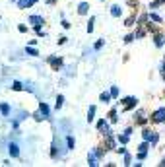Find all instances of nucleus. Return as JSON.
<instances>
[{"mask_svg":"<svg viewBox=\"0 0 165 167\" xmlns=\"http://www.w3.org/2000/svg\"><path fill=\"white\" fill-rule=\"evenodd\" d=\"M152 123H165V109H158L155 113H152Z\"/></svg>","mask_w":165,"mask_h":167,"instance_id":"obj_1","label":"nucleus"},{"mask_svg":"<svg viewBox=\"0 0 165 167\" xmlns=\"http://www.w3.org/2000/svg\"><path fill=\"white\" fill-rule=\"evenodd\" d=\"M122 103H124V111H130V109L136 107L138 99H136V97H124V99H122Z\"/></svg>","mask_w":165,"mask_h":167,"instance_id":"obj_2","label":"nucleus"},{"mask_svg":"<svg viewBox=\"0 0 165 167\" xmlns=\"http://www.w3.org/2000/svg\"><path fill=\"white\" fill-rule=\"evenodd\" d=\"M97 130H99V132H103L105 136H107V134H111V132H113V130L109 128V124H107V121H105V119H101V121L97 123Z\"/></svg>","mask_w":165,"mask_h":167,"instance_id":"obj_3","label":"nucleus"},{"mask_svg":"<svg viewBox=\"0 0 165 167\" xmlns=\"http://www.w3.org/2000/svg\"><path fill=\"white\" fill-rule=\"evenodd\" d=\"M8 152H10L12 157H18V156H20V148H18V144H16V142H10V144H8Z\"/></svg>","mask_w":165,"mask_h":167,"instance_id":"obj_4","label":"nucleus"},{"mask_svg":"<svg viewBox=\"0 0 165 167\" xmlns=\"http://www.w3.org/2000/svg\"><path fill=\"white\" fill-rule=\"evenodd\" d=\"M49 64H51L55 70H58L62 66V58H56V56H49Z\"/></svg>","mask_w":165,"mask_h":167,"instance_id":"obj_5","label":"nucleus"},{"mask_svg":"<svg viewBox=\"0 0 165 167\" xmlns=\"http://www.w3.org/2000/svg\"><path fill=\"white\" fill-rule=\"evenodd\" d=\"M89 12V4L88 2H80V6H78V14L80 16H86Z\"/></svg>","mask_w":165,"mask_h":167,"instance_id":"obj_6","label":"nucleus"},{"mask_svg":"<svg viewBox=\"0 0 165 167\" xmlns=\"http://www.w3.org/2000/svg\"><path fill=\"white\" fill-rule=\"evenodd\" d=\"M121 12H122L121 6H117V4L111 6V16H113V18H121Z\"/></svg>","mask_w":165,"mask_h":167,"instance_id":"obj_7","label":"nucleus"},{"mask_svg":"<svg viewBox=\"0 0 165 167\" xmlns=\"http://www.w3.org/2000/svg\"><path fill=\"white\" fill-rule=\"evenodd\" d=\"M39 113H41V115H43V117H49V113H51V109H49V105L41 101V105H39Z\"/></svg>","mask_w":165,"mask_h":167,"instance_id":"obj_8","label":"nucleus"},{"mask_svg":"<svg viewBox=\"0 0 165 167\" xmlns=\"http://www.w3.org/2000/svg\"><path fill=\"white\" fill-rule=\"evenodd\" d=\"M88 163L92 165V167L99 165V163H97V154H95V152H92V154H89V156H88Z\"/></svg>","mask_w":165,"mask_h":167,"instance_id":"obj_9","label":"nucleus"},{"mask_svg":"<svg viewBox=\"0 0 165 167\" xmlns=\"http://www.w3.org/2000/svg\"><path fill=\"white\" fill-rule=\"evenodd\" d=\"M37 0H18V6L20 8H29V6H33Z\"/></svg>","mask_w":165,"mask_h":167,"instance_id":"obj_10","label":"nucleus"},{"mask_svg":"<svg viewBox=\"0 0 165 167\" xmlns=\"http://www.w3.org/2000/svg\"><path fill=\"white\" fill-rule=\"evenodd\" d=\"M154 43H155V47H163V43H165V37H163V35H155V37H154Z\"/></svg>","mask_w":165,"mask_h":167,"instance_id":"obj_11","label":"nucleus"},{"mask_svg":"<svg viewBox=\"0 0 165 167\" xmlns=\"http://www.w3.org/2000/svg\"><path fill=\"white\" fill-rule=\"evenodd\" d=\"M99 99H101L103 103H109V101L113 99V95H111V91H109V93H107V91H103L101 95H99Z\"/></svg>","mask_w":165,"mask_h":167,"instance_id":"obj_12","label":"nucleus"},{"mask_svg":"<svg viewBox=\"0 0 165 167\" xmlns=\"http://www.w3.org/2000/svg\"><path fill=\"white\" fill-rule=\"evenodd\" d=\"M29 22L37 27V25H41V23H43V18H41V16H31V18H29Z\"/></svg>","mask_w":165,"mask_h":167,"instance_id":"obj_13","label":"nucleus"},{"mask_svg":"<svg viewBox=\"0 0 165 167\" xmlns=\"http://www.w3.org/2000/svg\"><path fill=\"white\" fill-rule=\"evenodd\" d=\"M93 119H95V105H92L89 111H88V123H92Z\"/></svg>","mask_w":165,"mask_h":167,"instance_id":"obj_14","label":"nucleus"},{"mask_svg":"<svg viewBox=\"0 0 165 167\" xmlns=\"http://www.w3.org/2000/svg\"><path fill=\"white\" fill-rule=\"evenodd\" d=\"M0 113H2V115H10V105L8 103H0Z\"/></svg>","mask_w":165,"mask_h":167,"instance_id":"obj_15","label":"nucleus"},{"mask_svg":"<svg viewBox=\"0 0 165 167\" xmlns=\"http://www.w3.org/2000/svg\"><path fill=\"white\" fill-rule=\"evenodd\" d=\"M26 52H27V55H29V56H37V55H39V52H37V49L33 47V45H29V47L26 49Z\"/></svg>","mask_w":165,"mask_h":167,"instance_id":"obj_16","label":"nucleus"},{"mask_svg":"<svg viewBox=\"0 0 165 167\" xmlns=\"http://www.w3.org/2000/svg\"><path fill=\"white\" fill-rule=\"evenodd\" d=\"M148 16H150V19H152V22H155V23H161V16L154 14V12H150V14H148Z\"/></svg>","mask_w":165,"mask_h":167,"instance_id":"obj_17","label":"nucleus"},{"mask_svg":"<svg viewBox=\"0 0 165 167\" xmlns=\"http://www.w3.org/2000/svg\"><path fill=\"white\" fill-rule=\"evenodd\" d=\"M107 148H109V150H115V140H113V136H111V134H107Z\"/></svg>","mask_w":165,"mask_h":167,"instance_id":"obj_18","label":"nucleus"},{"mask_svg":"<svg viewBox=\"0 0 165 167\" xmlns=\"http://www.w3.org/2000/svg\"><path fill=\"white\" fill-rule=\"evenodd\" d=\"M148 148H150V142H148V140H144L142 144L138 146V150H140V152H148Z\"/></svg>","mask_w":165,"mask_h":167,"instance_id":"obj_19","label":"nucleus"},{"mask_svg":"<svg viewBox=\"0 0 165 167\" xmlns=\"http://www.w3.org/2000/svg\"><path fill=\"white\" fill-rule=\"evenodd\" d=\"M62 105H64V97H62V95H58V97H56V103H55V107H56V111H58V109H60V107H62Z\"/></svg>","mask_w":165,"mask_h":167,"instance_id":"obj_20","label":"nucleus"},{"mask_svg":"<svg viewBox=\"0 0 165 167\" xmlns=\"http://www.w3.org/2000/svg\"><path fill=\"white\" fill-rule=\"evenodd\" d=\"M66 146H68V150H74L76 142H74V138H72V136H68V138H66Z\"/></svg>","mask_w":165,"mask_h":167,"instance_id":"obj_21","label":"nucleus"},{"mask_svg":"<svg viewBox=\"0 0 165 167\" xmlns=\"http://www.w3.org/2000/svg\"><path fill=\"white\" fill-rule=\"evenodd\" d=\"M12 89H14V91H22V89H23V84H22V82H14V84H12Z\"/></svg>","mask_w":165,"mask_h":167,"instance_id":"obj_22","label":"nucleus"},{"mask_svg":"<svg viewBox=\"0 0 165 167\" xmlns=\"http://www.w3.org/2000/svg\"><path fill=\"white\" fill-rule=\"evenodd\" d=\"M152 134H154V132H150V130H142V138H144V140H148V142L152 140Z\"/></svg>","mask_w":165,"mask_h":167,"instance_id":"obj_23","label":"nucleus"},{"mask_svg":"<svg viewBox=\"0 0 165 167\" xmlns=\"http://www.w3.org/2000/svg\"><path fill=\"white\" fill-rule=\"evenodd\" d=\"M109 121H111V123H117V111H115V109H111V113H109Z\"/></svg>","mask_w":165,"mask_h":167,"instance_id":"obj_24","label":"nucleus"},{"mask_svg":"<svg viewBox=\"0 0 165 167\" xmlns=\"http://www.w3.org/2000/svg\"><path fill=\"white\" fill-rule=\"evenodd\" d=\"M93 22H95V18L92 16V18H89V22H88V33H92V31H93Z\"/></svg>","mask_w":165,"mask_h":167,"instance_id":"obj_25","label":"nucleus"},{"mask_svg":"<svg viewBox=\"0 0 165 167\" xmlns=\"http://www.w3.org/2000/svg\"><path fill=\"white\" fill-rule=\"evenodd\" d=\"M128 134H122V136H121V134H118V142H121V144H126V142H128Z\"/></svg>","mask_w":165,"mask_h":167,"instance_id":"obj_26","label":"nucleus"},{"mask_svg":"<svg viewBox=\"0 0 165 167\" xmlns=\"http://www.w3.org/2000/svg\"><path fill=\"white\" fill-rule=\"evenodd\" d=\"M158 140H159V136L154 132V134H152V140H150V144H152V146H155V144H158Z\"/></svg>","mask_w":165,"mask_h":167,"instance_id":"obj_27","label":"nucleus"},{"mask_svg":"<svg viewBox=\"0 0 165 167\" xmlns=\"http://www.w3.org/2000/svg\"><path fill=\"white\" fill-rule=\"evenodd\" d=\"M111 95H113V99H115V97H118V88H117V85L111 88Z\"/></svg>","mask_w":165,"mask_h":167,"instance_id":"obj_28","label":"nucleus"},{"mask_svg":"<svg viewBox=\"0 0 165 167\" xmlns=\"http://www.w3.org/2000/svg\"><path fill=\"white\" fill-rule=\"evenodd\" d=\"M161 4H165V0H155V2L150 4V8H158V6H161Z\"/></svg>","mask_w":165,"mask_h":167,"instance_id":"obj_29","label":"nucleus"},{"mask_svg":"<svg viewBox=\"0 0 165 167\" xmlns=\"http://www.w3.org/2000/svg\"><path fill=\"white\" fill-rule=\"evenodd\" d=\"M144 35H146V31H144V29H138V31L134 33V37H136V39H140V37H144Z\"/></svg>","mask_w":165,"mask_h":167,"instance_id":"obj_30","label":"nucleus"},{"mask_svg":"<svg viewBox=\"0 0 165 167\" xmlns=\"http://www.w3.org/2000/svg\"><path fill=\"white\" fill-rule=\"evenodd\" d=\"M134 39H136V37H134V35L130 33V35H126V37H124V43H132V41H134Z\"/></svg>","mask_w":165,"mask_h":167,"instance_id":"obj_31","label":"nucleus"},{"mask_svg":"<svg viewBox=\"0 0 165 167\" xmlns=\"http://www.w3.org/2000/svg\"><path fill=\"white\" fill-rule=\"evenodd\" d=\"M103 43H105V41H103V39H99V41L95 43V51H99V49L103 47Z\"/></svg>","mask_w":165,"mask_h":167,"instance_id":"obj_32","label":"nucleus"},{"mask_svg":"<svg viewBox=\"0 0 165 167\" xmlns=\"http://www.w3.org/2000/svg\"><path fill=\"white\" fill-rule=\"evenodd\" d=\"M136 123H138V124H146V119H144V117H142V115H140V117H138V119H136Z\"/></svg>","mask_w":165,"mask_h":167,"instance_id":"obj_33","label":"nucleus"},{"mask_svg":"<svg viewBox=\"0 0 165 167\" xmlns=\"http://www.w3.org/2000/svg\"><path fill=\"white\" fill-rule=\"evenodd\" d=\"M124 165H130V156L124 152Z\"/></svg>","mask_w":165,"mask_h":167,"instance_id":"obj_34","label":"nucleus"},{"mask_svg":"<svg viewBox=\"0 0 165 167\" xmlns=\"http://www.w3.org/2000/svg\"><path fill=\"white\" fill-rule=\"evenodd\" d=\"M124 25H128V27H130V25H134V18H128V19H126V23H124Z\"/></svg>","mask_w":165,"mask_h":167,"instance_id":"obj_35","label":"nucleus"},{"mask_svg":"<svg viewBox=\"0 0 165 167\" xmlns=\"http://www.w3.org/2000/svg\"><path fill=\"white\" fill-rule=\"evenodd\" d=\"M146 154L148 152H138V160H146Z\"/></svg>","mask_w":165,"mask_h":167,"instance_id":"obj_36","label":"nucleus"},{"mask_svg":"<svg viewBox=\"0 0 165 167\" xmlns=\"http://www.w3.org/2000/svg\"><path fill=\"white\" fill-rule=\"evenodd\" d=\"M107 150V148H105ZM105 150H95V154H97V157H103V154H105Z\"/></svg>","mask_w":165,"mask_h":167,"instance_id":"obj_37","label":"nucleus"},{"mask_svg":"<svg viewBox=\"0 0 165 167\" xmlns=\"http://www.w3.org/2000/svg\"><path fill=\"white\" fill-rule=\"evenodd\" d=\"M66 43V37H58V45H64Z\"/></svg>","mask_w":165,"mask_h":167,"instance_id":"obj_38","label":"nucleus"},{"mask_svg":"<svg viewBox=\"0 0 165 167\" xmlns=\"http://www.w3.org/2000/svg\"><path fill=\"white\" fill-rule=\"evenodd\" d=\"M161 165H163V167H165V157H163V161H161Z\"/></svg>","mask_w":165,"mask_h":167,"instance_id":"obj_39","label":"nucleus"}]
</instances>
